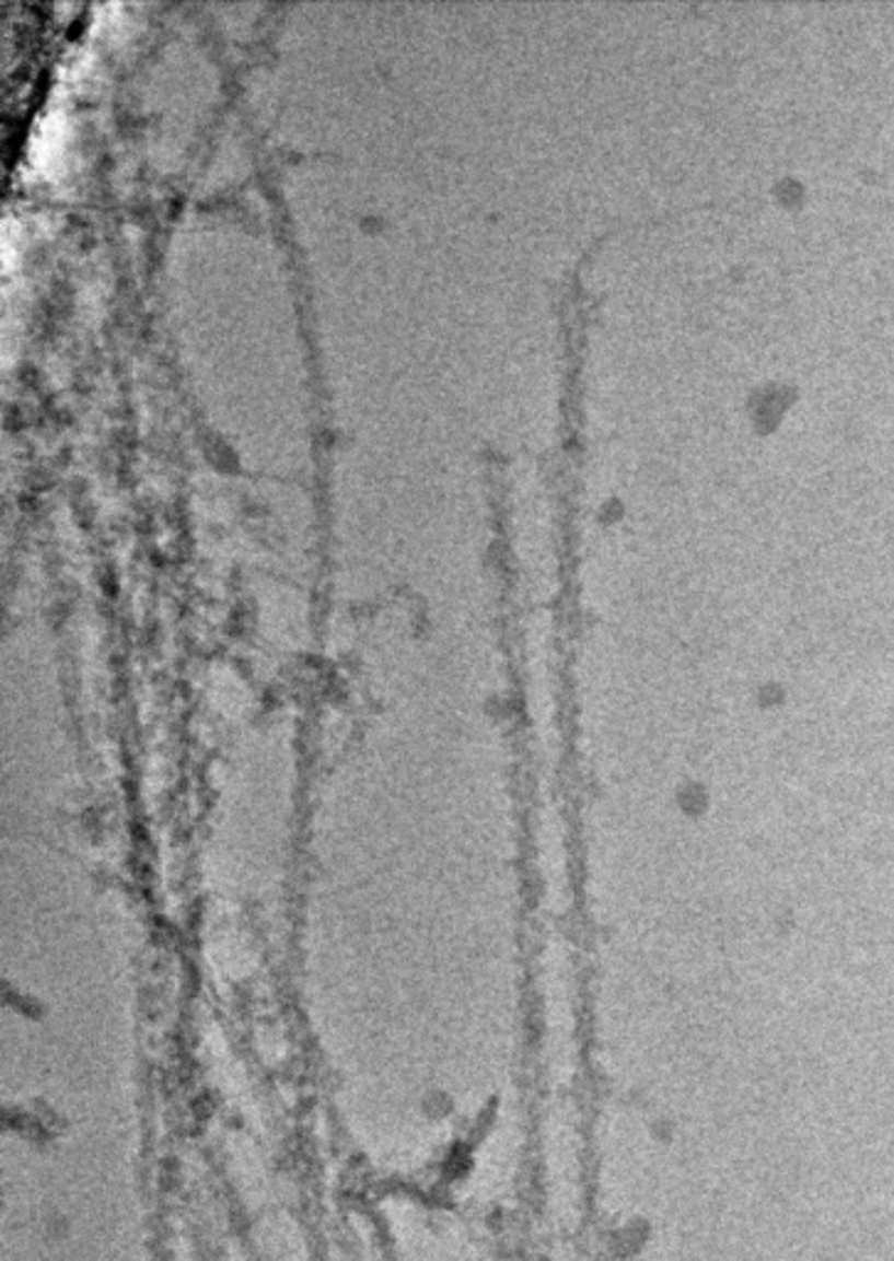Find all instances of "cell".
I'll list each match as a JSON object with an SVG mask.
<instances>
[{
  "label": "cell",
  "instance_id": "obj_1",
  "mask_svg": "<svg viewBox=\"0 0 894 1261\" xmlns=\"http://www.w3.org/2000/svg\"><path fill=\"white\" fill-rule=\"evenodd\" d=\"M67 126L60 114H47L31 141V161L35 168L47 171L62 155Z\"/></svg>",
  "mask_w": 894,
  "mask_h": 1261
}]
</instances>
